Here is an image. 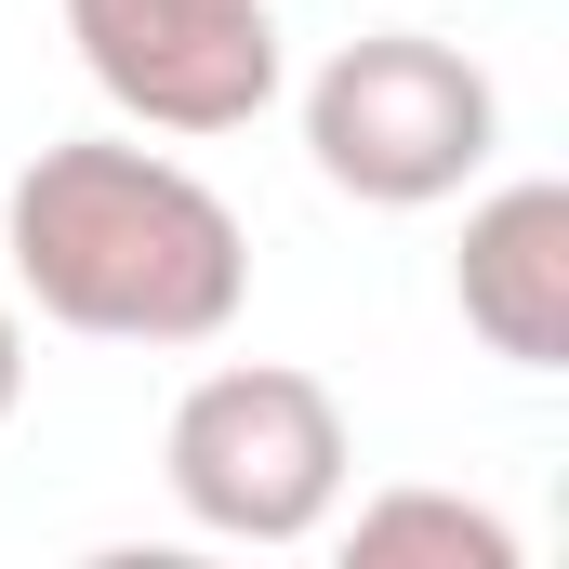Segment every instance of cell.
Listing matches in <instances>:
<instances>
[{
	"instance_id": "cell-2",
	"label": "cell",
	"mask_w": 569,
	"mask_h": 569,
	"mask_svg": "<svg viewBox=\"0 0 569 569\" xmlns=\"http://www.w3.org/2000/svg\"><path fill=\"white\" fill-rule=\"evenodd\" d=\"M159 477L186 503V530L212 543H318L345 517V477H358V437H345V398L291 358H226L172 398V437H159Z\"/></svg>"
},
{
	"instance_id": "cell-1",
	"label": "cell",
	"mask_w": 569,
	"mask_h": 569,
	"mask_svg": "<svg viewBox=\"0 0 569 569\" xmlns=\"http://www.w3.org/2000/svg\"><path fill=\"white\" fill-rule=\"evenodd\" d=\"M0 279L93 345H226L252 305V239L172 146L67 133L0 199Z\"/></svg>"
},
{
	"instance_id": "cell-5",
	"label": "cell",
	"mask_w": 569,
	"mask_h": 569,
	"mask_svg": "<svg viewBox=\"0 0 569 569\" xmlns=\"http://www.w3.org/2000/svg\"><path fill=\"white\" fill-rule=\"evenodd\" d=\"M450 291H463V331L517 371H569V186L557 172H517L463 212V252H450Z\"/></svg>"
},
{
	"instance_id": "cell-4",
	"label": "cell",
	"mask_w": 569,
	"mask_h": 569,
	"mask_svg": "<svg viewBox=\"0 0 569 569\" xmlns=\"http://www.w3.org/2000/svg\"><path fill=\"white\" fill-rule=\"evenodd\" d=\"M93 93L133 133H252L279 107V13L266 0H67Z\"/></svg>"
},
{
	"instance_id": "cell-3",
	"label": "cell",
	"mask_w": 569,
	"mask_h": 569,
	"mask_svg": "<svg viewBox=\"0 0 569 569\" xmlns=\"http://www.w3.org/2000/svg\"><path fill=\"white\" fill-rule=\"evenodd\" d=\"M490 146H503L490 67L425 40V27H371V40H345L305 80V159L358 212H437V199H463L490 172Z\"/></svg>"
},
{
	"instance_id": "cell-7",
	"label": "cell",
	"mask_w": 569,
	"mask_h": 569,
	"mask_svg": "<svg viewBox=\"0 0 569 569\" xmlns=\"http://www.w3.org/2000/svg\"><path fill=\"white\" fill-rule=\"evenodd\" d=\"M13 398H27V331H13V279H0V425H13Z\"/></svg>"
},
{
	"instance_id": "cell-6",
	"label": "cell",
	"mask_w": 569,
	"mask_h": 569,
	"mask_svg": "<svg viewBox=\"0 0 569 569\" xmlns=\"http://www.w3.org/2000/svg\"><path fill=\"white\" fill-rule=\"evenodd\" d=\"M345 569H517V517L463 490H371L345 517Z\"/></svg>"
}]
</instances>
